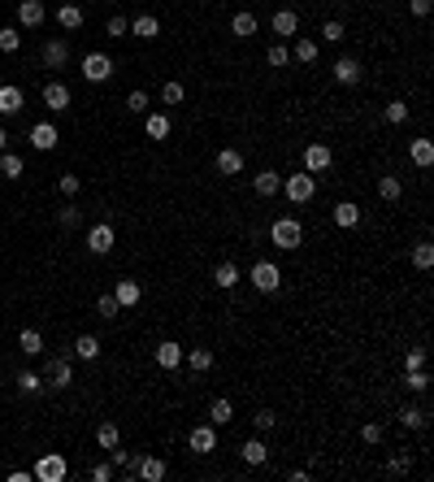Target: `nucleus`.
Wrapping results in <instances>:
<instances>
[{
  "label": "nucleus",
  "mask_w": 434,
  "mask_h": 482,
  "mask_svg": "<svg viewBox=\"0 0 434 482\" xmlns=\"http://www.w3.org/2000/svg\"><path fill=\"white\" fill-rule=\"evenodd\" d=\"M0 174H5V179H22V157L18 152H0Z\"/></svg>",
  "instance_id": "39"
},
{
  "label": "nucleus",
  "mask_w": 434,
  "mask_h": 482,
  "mask_svg": "<svg viewBox=\"0 0 434 482\" xmlns=\"http://www.w3.org/2000/svg\"><path fill=\"white\" fill-rule=\"evenodd\" d=\"M413 265H417V269H430V265H434V248H430V244H417V248H413Z\"/></svg>",
  "instance_id": "49"
},
{
  "label": "nucleus",
  "mask_w": 434,
  "mask_h": 482,
  "mask_svg": "<svg viewBox=\"0 0 434 482\" xmlns=\"http://www.w3.org/2000/svg\"><path fill=\"white\" fill-rule=\"evenodd\" d=\"M57 26L78 30V26H83V9H78V5H61V9H57Z\"/></svg>",
  "instance_id": "36"
},
{
  "label": "nucleus",
  "mask_w": 434,
  "mask_h": 482,
  "mask_svg": "<svg viewBox=\"0 0 434 482\" xmlns=\"http://www.w3.org/2000/svg\"><path fill=\"white\" fill-rule=\"evenodd\" d=\"M404 369H426V352H422V348H408V357H404Z\"/></svg>",
  "instance_id": "56"
},
{
  "label": "nucleus",
  "mask_w": 434,
  "mask_h": 482,
  "mask_svg": "<svg viewBox=\"0 0 434 482\" xmlns=\"http://www.w3.org/2000/svg\"><path fill=\"white\" fill-rule=\"evenodd\" d=\"M183 361L191 365V369H196V374H204V369H213V352H208V348H191V352H183Z\"/></svg>",
  "instance_id": "33"
},
{
  "label": "nucleus",
  "mask_w": 434,
  "mask_h": 482,
  "mask_svg": "<svg viewBox=\"0 0 434 482\" xmlns=\"http://www.w3.org/2000/svg\"><path fill=\"white\" fill-rule=\"evenodd\" d=\"M408 9L417 13V18H426V13H430V0H408Z\"/></svg>",
  "instance_id": "58"
},
{
  "label": "nucleus",
  "mask_w": 434,
  "mask_h": 482,
  "mask_svg": "<svg viewBox=\"0 0 434 482\" xmlns=\"http://www.w3.org/2000/svg\"><path fill=\"white\" fill-rule=\"evenodd\" d=\"M252 191H256V196H265V200H274L278 191H282V174H274V170H261V174L252 179Z\"/></svg>",
  "instance_id": "14"
},
{
  "label": "nucleus",
  "mask_w": 434,
  "mask_h": 482,
  "mask_svg": "<svg viewBox=\"0 0 434 482\" xmlns=\"http://www.w3.org/2000/svg\"><path fill=\"white\" fill-rule=\"evenodd\" d=\"M343 35H347V30H343V22H334V18H330L326 26H321V39H330V44H339Z\"/></svg>",
  "instance_id": "52"
},
{
  "label": "nucleus",
  "mask_w": 434,
  "mask_h": 482,
  "mask_svg": "<svg viewBox=\"0 0 434 482\" xmlns=\"http://www.w3.org/2000/svg\"><path fill=\"white\" fill-rule=\"evenodd\" d=\"M114 244H118V235H114L109 222H96V226L87 231V252L91 256H109V252H114Z\"/></svg>",
  "instance_id": "6"
},
{
  "label": "nucleus",
  "mask_w": 434,
  "mask_h": 482,
  "mask_svg": "<svg viewBox=\"0 0 434 482\" xmlns=\"http://www.w3.org/2000/svg\"><path fill=\"white\" fill-rule=\"evenodd\" d=\"M83 78L87 83H109V78H114V57L109 53H87L83 57Z\"/></svg>",
  "instance_id": "4"
},
{
  "label": "nucleus",
  "mask_w": 434,
  "mask_h": 482,
  "mask_svg": "<svg viewBox=\"0 0 434 482\" xmlns=\"http://www.w3.org/2000/svg\"><path fill=\"white\" fill-rule=\"evenodd\" d=\"M131 35H135V39H156V35H161V22L152 18V13H139V18L131 22Z\"/></svg>",
  "instance_id": "24"
},
{
  "label": "nucleus",
  "mask_w": 434,
  "mask_h": 482,
  "mask_svg": "<svg viewBox=\"0 0 434 482\" xmlns=\"http://www.w3.org/2000/svg\"><path fill=\"white\" fill-rule=\"evenodd\" d=\"M78 222H83V213H78V208H74V204H66V208H57V226H61V231H74V226H78Z\"/></svg>",
  "instance_id": "43"
},
{
  "label": "nucleus",
  "mask_w": 434,
  "mask_h": 482,
  "mask_svg": "<svg viewBox=\"0 0 434 482\" xmlns=\"http://www.w3.org/2000/svg\"><path fill=\"white\" fill-rule=\"evenodd\" d=\"M183 83H165V87H161V105H183Z\"/></svg>",
  "instance_id": "50"
},
{
  "label": "nucleus",
  "mask_w": 434,
  "mask_h": 482,
  "mask_svg": "<svg viewBox=\"0 0 434 482\" xmlns=\"http://www.w3.org/2000/svg\"><path fill=\"white\" fill-rule=\"evenodd\" d=\"M387 470H391V474H408V470H413V456H404V452H399V456H391V465H387Z\"/></svg>",
  "instance_id": "57"
},
{
  "label": "nucleus",
  "mask_w": 434,
  "mask_h": 482,
  "mask_svg": "<svg viewBox=\"0 0 434 482\" xmlns=\"http://www.w3.org/2000/svg\"><path fill=\"white\" fill-rule=\"evenodd\" d=\"M109 465H114V470H122L126 478H135V465H139V456L122 452V447H109Z\"/></svg>",
  "instance_id": "34"
},
{
  "label": "nucleus",
  "mask_w": 434,
  "mask_h": 482,
  "mask_svg": "<svg viewBox=\"0 0 434 482\" xmlns=\"http://www.w3.org/2000/svg\"><path fill=\"white\" fill-rule=\"evenodd\" d=\"M118 439H122V430L114 422H100V426H96V443H100L105 452H109V447H118Z\"/></svg>",
  "instance_id": "37"
},
{
  "label": "nucleus",
  "mask_w": 434,
  "mask_h": 482,
  "mask_svg": "<svg viewBox=\"0 0 434 482\" xmlns=\"http://www.w3.org/2000/svg\"><path fill=\"white\" fill-rule=\"evenodd\" d=\"M252 426H256V435H269V430H274V426H278V417H274V413H269V409H261V413H256V417H252Z\"/></svg>",
  "instance_id": "48"
},
{
  "label": "nucleus",
  "mask_w": 434,
  "mask_h": 482,
  "mask_svg": "<svg viewBox=\"0 0 434 482\" xmlns=\"http://www.w3.org/2000/svg\"><path fill=\"white\" fill-rule=\"evenodd\" d=\"M187 443H191V452H213V447H217V426H213V422H208V426H196V430L187 435Z\"/></svg>",
  "instance_id": "15"
},
{
  "label": "nucleus",
  "mask_w": 434,
  "mask_h": 482,
  "mask_svg": "<svg viewBox=\"0 0 434 482\" xmlns=\"http://www.w3.org/2000/svg\"><path fill=\"white\" fill-rule=\"evenodd\" d=\"M404 387H408L413 395H422V391L430 387V374H426V369H404Z\"/></svg>",
  "instance_id": "41"
},
{
  "label": "nucleus",
  "mask_w": 434,
  "mask_h": 482,
  "mask_svg": "<svg viewBox=\"0 0 434 482\" xmlns=\"http://www.w3.org/2000/svg\"><path fill=\"white\" fill-rule=\"evenodd\" d=\"M426 422H430V417H426L422 404H404V409H399V426H404V430H426Z\"/></svg>",
  "instance_id": "23"
},
{
  "label": "nucleus",
  "mask_w": 434,
  "mask_h": 482,
  "mask_svg": "<svg viewBox=\"0 0 434 482\" xmlns=\"http://www.w3.org/2000/svg\"><path fill=\"white\" fill-rule=\"evenodd\" d=\"M334 83L356 87V83H361V61H356V57H339V61H334Z\"/></svg>",
  "instance_id": "12"
},
{
  "label": "nucleus",
  "mask_w": 434,
  "mask_h": 482,
  "mask_svg": "<svg viewBox=\"0 0 434 482\" xmlns=\"http://www.w3.org/2000/svg\"><path fill=\"white\" fill-rule=\"evenodd\" d=\"M361 222V204H352V200H343V204H334V226H343V231H352Z\"/></svg>",
  "instance_id": "26"
},
{
  "label": "nucleus",
  "mask_w": 434,
  "mask_h": 482,
  "mask_svg": "<svg viewBox=\"0 0 434 482\" xmlns=\"http://www.w3.org/2000/svg\"><path fill=\"white\" fill-rule=\"evenodd\" d=\"M135 478H143V482H161V478H165V461H161V456H139Z\"/></svg>",
  "instance_id": "19"
},
{
  "label": "nucleus",
  "mask_w": 434,
  "mask_h": 482,
  "mask_svg": "<svg viewBox=\"0 0 434 482\" xmlns=\"http://www.w3.org/2000/svg\"><path fill=\"white\" fill-rule=\"evenodd\" d=\"M244 170V152L239 148H221L217 152V174H239Z\"/></svg>",
  "instance_id": "28"
},
{
  "label": "nucleus",
  "mask_w": 434,
  "mask_h": 482,
  "mask_svg": "<svg viewBox=\"0 0 434 482\" xmlns=\"http://www.w3.org/2000/svg\"><path fill=\"white\" fill-rule=\"evenodd\" d=\"M382 118H387L391 126H404V122H408V100H387V109H382Z\"/></svg>",
  "instance_id": "40"
},
{
  "label": "nucleus",
  "mask_w": 434,
  "mask_h": 482,
  "mask_svg": "<svg viewBox=\"0 0 434 482\" xmlns=\"http://www.w3.org/2000/svg\"><path fill=\"white\" fill-rule=\"evenodd\" d=\"M74 357L78 361H96L100 357V339H96V334H78L74 339Z\"/></svg>",
  "instance_id": "31"
},
{
  "label": "nucleus",
  "mask_w": 434,
  "mask_h": 482,
  "mask_svg": "<svg viewBox=\"0 0 434 482\" xmlns=\"http://www.w3.org/2000/svg\"><path fill=\"white\" fill-rule=\"evenodd\" d=\"M39 57H44V66H48V70H61V66L70 61V44H66V39H44Z\"/></svg>",
  "instance_id": "9"
},
{
  "label": "nucleus",
  "mask_w": 434,
  "mask_h": 482,
  "mask_svg": "<svg viewBox=\"0 0 434 482\" xmlns=\"http://www.w3.org/2000/svg\"><path fill=\"white\" fill-rule=\"evenodd\" d=\"M239 452H244V461H248V465H265V461H269V447H265V439H261V435L248 439L244 447H239Z\"/></svg>",
  "instance_id": "30"
},
{
  "label": "nucleus",
  "mask_w": 434,
  "mask_h": 482,
  "mask_svg": "<svg viewBox=\"0 0 434 482\" xmlns=\"http://www.w3.org/2000/svg\"><path fill=\"white\" fill-rule=\"evenodd\" d=\"M152 361L161 365V369H179L183 365V348L174 343V339H165V343H156V352H152Z\"/></svg>",
  "instance_id": "18"
},
{
  "label": "nucleus",
  "mask_w": 434,
  "mask_h": 482,
  "mask_svg": "<svg viewBox=\"0 0 434 482\" xmlns=\"http://www.w3.org/2000/svg\"><path fill=\"white\" fill-rule=\"evenodd\" d=\"M44 105L53 109V114H66V109H70V87L61 83V78H48V83H44Z\"/></svg>",
  "instance_id": "7"
},
{
  "label": "nucleus",
  "mask_w": 434,
  "mask_h": 482,
  "mask_svg": "<svg viewBox=\"0 0 434 482\" xmlns=\"http://www.w3.org/2000/svg\"><path fill=\"white\" fill-rule=\"evenodd\" d=\"M57 187H61V196H78V191H83V179H78V174H61V179H57Z\"/></svg>",
  "instance_id": "46"
},
{
  "label": "nucleus",
  "mask_w": 434,
  "mask_h": 482,
  "mask_svg": "<svg viewBox=\"0 0 434 482\" xmlns=\"http://www.w3.org/2000/svg\"><path fill=\"white\" fill-rule=\"evenodd\" d=\"M114 300L122 304V309H135V304L143 300V287H139L135 278H118V287H114Z\"/></svg>",
  "instance_id": "17"
},
{
  "label": "nucleus",
  "mask_w": 434,
  "mask_h": 482,
  "mask_svg": "<svg viewBox=\"0 0 434 482\" xmlns=\"http://www.w3.org/2000/svg\"><path fill=\"white\" fill-rule=\"evenodd\" d=\"M330 161H334V152L326 148V143H309V148H304V170H309V174L330 170Z\"/></svg>",
  "instance_id": "11"
},
{
  "label": "nucleus",
  "mask_w": 434,
  "mask_h": 482,
  "mask_svg": "<svg viewBox=\"0 0 434 482\" xmlns=\"http://www.w3.org/2000/svg\"><path fill=\"white\" fill-rule=\"evenodd\" d=\"M9 148V131H5V126H0V152H5Z\"/></svg>",
  "instance_id": "59"
},
{
  "label": "nucleus",
  "mask_w": 434,
  "mask_h": 482,
  "mask_svg": "<svg viewBox=\"0 0 434 482\" xmlns=\"http://www.w3.org/2000/svg\"><path fill=\"white\" fill-rule=\"evenodd\" d=\"M248 278H252V287H256V292H261V296H274L278 287H282V269H278L274 261H256Z\"/></svg>",
  "instance_id": "3"
},
{
  "label": "nucleus",
  "mask_w": 434,
  "mask_h": 482,
  "mask_svg": "<svg viewBox=\"0 0 434 482\" xmlns=\"http://www.w3.org/2000/svg\"><path fill=\"white\" fill-rule=\"evenodd\" d=\"M143 135L148 139H170V114H148L143 118Z\"/></svg>",
  "instance_id": "25"
},
{
  "label": "nucleus",
  "mask_w": 434,
  "mask_h": 482,
  "mask_svg": "<svg viewBox=\"0 0 434 482\" xmlns=\"http://www.w3.org/2000/svg\"><path fill=\"white\" fill-rule=\"evenodd\" d=\"M44 18H48L44 0H18V26H22V30H35V26H44Z\"/></svg>",
  "instance_id": "8"
},
{
  "label": "nucleus",
  "mask_w": 434,
  "mask_h": 482,
  "mask_svg": "<svg viewBox=\"0 0 434 482\" xmlns=\"http://www.w3.org/2000/svg\"><path fill=\"white\" fill-rule=\"evenodd\" d=\"M265 61H269V66H274V70H282V66H287V61H291V53H287V44H269V53H265Z\"/></svg>",
  "instance_id": "47"
},
{
  "label": "nucleus",
  "mask_w": 434,
  "mask_h": 482,
  "mask_svg": "<svg viewBox=\"0 0 434 482\" xmlns=\"http://www.w3.org/2000/svg\"><path fill=\"white\" fill-rule=\"evenodd\" d=\"M126 109L131 114H148V91H131L126 96Z\"/></svg>",
  "instance_id": "51"
},
{
  "label": "nucleus",
  "mask_w": 434,
  "mask_h": 482,
  "mask_svg": "<svg viewBox=\"0 0 434 482\" xmlns=\"http://www.w3.org/2000/svg\"><path fill=\"white\" fill-rule=\"evenodd\" d=\"M87 478H91V482H109V478H114V465H109V461L91 465V470H87Z\"/></svg>",
  "instance_id": "53"
},
{
  "label": "nucleus",
  "mask_w": 434,
  "mask_h": 482,
  "mask_svg": "<svg viewBox=\"0 0 434 482\" xmlns=\"http://www.w3.org/2000/svg\"><path fill=\"white\" fill-rule=\"evenodd\" d=\"M239 278H244V274H239V265H235V261H221V265L213 269V283L221 287V292H235Z\"/></svg>",
  "instance_id": "20"
},
{
  "label": "nucleus",
  "mask_w": 434,
  "mask_h": 482,
  "mask_svg": "<svg viewBox=\"0 0 434 482\" xmlns=\"http://www.w3.org/2000/svg\"><path fill=\"white\" fill-rule=\"evenodd\" d=\"M18 348L26 352V357H39V352H44V334H39L35 326H26V330L18 334Z\"/></svg>",
  "instance_id": "35"
},
{
  "label": "nucleus",
  "mask_w": 434,
  "mask_h": 482,
  "mask_svg": "<svg viewBox=\"0 0 434 482\" xmlns=\"http://www.w3.org/2000/svg\"><path fill=\"white\" fill-rule=\"evenodd\" d=\"M57 126L53 122H35V126H30V148H35V152H53L57 148Z\"/></svg>",
  "instance_id": "10"
},
{
  "label": "nucleus",
  "mask_w": 434,
  "mask_h": 482,
  "mask_svg": "<svg viewBox=\"0 0 434 482\" xmlns=\"http://www.w3.org/2000/svg\"><path fill=\"white\" fill-rule=\"evenodd\" d=\"M44 378L53 382V387L66 391L70 382H74V365H70V361H48V365H44Z\"/></svg>",
  "instance_id": "16"
},
{
  "label": "nucleus",
  "mask_w": 434,
  "mask_h": 482,
  "mask_svg": "<svg viewBox=\"0 0 434 482\" xmlns=\"http://www.w3.org/2000/svg\"><path fill=\"white\" fill-rule=\"evenodd\" d=\"M105 30H109L114 39H122L126 30H131V22H126V18H109V22H105Z\"/></svg>",
  "instance_id": "54"
},
{
  "label": "nucleus",
  "mask_w": 434,
  "mask_h": 482,
  "mask_svg": "<svg viewBox=\"0 0 434 482\" xmlns=\"http://www.w3.org/2000/svg\"><path fill=\"white\" fill-rule=\"evenodd\" d=\"M378 196L387 200V204H395L399 196H404V183H399L395 174H382V179H378Z\"/></svg>",
  "instance_id": "32"
},
{
  "label": "nucleus",
  "mask_w": 434,
  "mask_h": 482,
  "mask_svg": "<svg viewBox=\"0 0 434 482\" xmlns=\"http://www.w3.org/2000/svg\"><path fill=\"white\" fill-rule=\"evenodd\" d=\"M44 387V374H30V369H22V374H18V391L22 395H35Z\"/></svg>",
  "instance_id": "42"
},
{
  "label": "nucleus",
  "mask_w": 434,
  "mask_h": 482,
  "mask_svg": "<svg viewBox=\"0 0 434 482\" xmlns=\"http://www.w3.org/2000/svg\"><path fill=\"white\" fill-rule=\"evenodd\" d=\"M22 105H26L22 87H13V83H5V87H0V118H13V114H22Z\"/></svg>",
  "instance_id": "13"
},
{
  "label": "nucleus",
  "mask_w": 434,
  "mask_h": 482,
  "mask_svg": "<svg viewBox=\"0 0 434 482\" xmlns=\"http://www.w3.org/2000/svg\"><path fill=\"white\" fill-rule=\"evenodd\" d=\"M296 61H300V66H313V61H317V39H300L296 44Z\"/></svg>",
  "instance_id": "45"
},
{
  "label": "nucleus",
  "mask_w": 434,
  "mask_h": 482,
  "mask_svg": "<svg viewBox=\"0 0 434 482\" xmlns=\"http://www.w3.org/2000/svg\"><path fill=\"white\" fill-rule=\"evenodd\" d=\"M269 30H274V35H296V30H300V18H296L291 9H278L274 22H269Z\"/></svg>",
  "instance_id": "27"
},
{
  "label": "nucleus",
  "mask_w": 434,
  "mask_h": 482,
  "mask_svg": "<svg viewBox=\"0 0 434 482\" xmlns=\"http://www.w3.org/2000/svg\"><path fill=\"white\" fill-rule=\"evenodd\" d=\"M269 244L282 248V252H296L304 244V226H300L296 217H278L274 226H269Z\"/></svg>",
  "instance_id": "1"
},
{
  "label": "nucleus",
  "mask_w": 434,
  "mask_h": 482,
  "mask_svg": "<svg viewBox=\"0 0 434 482\" xmlns=\"http://www.w3.org/2000/svg\"><path fill=\"white\" fill-rule=\"evenodd\" d=\"M230 30H235V39H252V35H256V13L239 9L235 18H230Z\"/></svg>",
  "instance_id": "21"
},
{
  "label": "nucleus",
  "mask_w": 434,
  "mask_h": 482,
  "mask_svg": "<svg viewBox=\"0 0 434 482\" xmlns=\"http://www.w3.org/2000/svg\"><path fill=\"white\" fill-rule=\"evenodd\" d=\"M22 48V26H0V53H18Z\"/></svg>",
  "instance_id": "38"
},
{
  "label": "nucleus",
  "mask_w": 434,
  "mask_h": 482,
  "mask_svg": "<svg viewBox=\"0 0 434 482\" xmlns=\"http://www.w3.org/2000/svg\"><path fill=\"white\" fill-rule=\"evenodd\" d=\"M208 422H213V426H226V422H235V404H230L226 395L208 404Z\"/></svg>",
  "instance_id": "29"
},
{
  "label": "nucleus",
  "mask_w": 434,
  "mask_h": 482,
  "mask_svg": "<svg viewBox=\"0 0 434 482\" xmlns=\"http://www.w3.org/2000/svg\"><path fill=\"white\" fill-rule=\"evenodd\" d=\"M361 439L378 447V443H382V426H378V422H369V426H361Z\"/></svg>",
  "instance_id": "55"
},
{
  "label": "nucleus",
  "mask_w": 434,
  "mask_h": 482,
  "mask_svg": "<svg viewBox=\"0 0 434 482\" xmlns=\"http://www.w3.org/2000/svg\"><path fill=\"white\" fill-rule=\"evenodd\" d=\"M66 474H70V465H66V456H57V452L39 456V461H35V470H30V478H39V482H61Z\"/></svg>",
  "instance_id": "5"
},
{
  "label": "nucleus",
  "mask_w": 434,
  "mask_h": 482,
  "mask_svg": "<svg viewBox=\"0 0 434 482\" xmlns=\"http://www.w3.org/2000/svg\"><path fill=\"white\" fill-rule=\"evenodd\" d=\"M282 191H287V200H291V204H309V200L317 196V179H313L309 170L287 174V179H282Z\"/></svg>",
  "instance_id": "2"
},
{
  "label": "nucleus",
  "mask_w": 434,
  "mask_h": 482,
  "mask_svg": "<svg viewBox=\"0 0 434 482\" xmlns=\"http://www.w3.org/2000/svg\"><path fill=\"white\" fill-rule=\"evenodd\" d=\"M96 313H100L105 321H114V317L122 313V304L114 300V292H109V296H100V300H96Z\"/></svg>",
  "instance_id": "44"
},
{
  "label": "nucleus",
  "mask_w": 434,
  "mask_h": 482,
  "mask_svg": "<svg viewBox=\"0 0 434 482\" xmlns=\"http://www.w3.org/2000/svg\"><path fill=\"white\" fill-rule=\"evenodd\" d=\"M408 157H413V166L430 170V166H434V143H430V139H413V143H408Z\"/></svg>",
  "instance_id": "22"
}]
</instances>
